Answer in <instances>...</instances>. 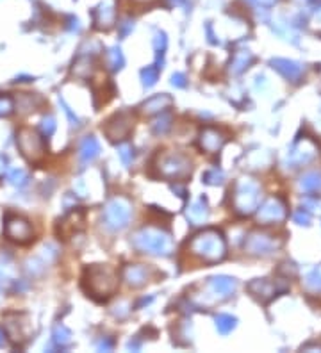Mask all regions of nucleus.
<instances>
[{"label": "nucleus", "mask_w": 321, "mask_h": 353, "mask_svg": "<svg viewBox=\"0 0 321 353\" xmlns=\"http://www.w3.org/2000/svg\"><path fill=\"white\" fill-rule=\"evenodd\" d=\"M82 287L86 289L91 298L95 300H107L111 298L118 289V275L113 267L102 266V264H95L90 266L84 273L82 278Z\"/></svg>", "instance_id": "obj_1"}, {"label": "nucleus", "mask_w": 321, "mask_h": 353, "mask_svg": "<svg viewBox=\"0 0 321 353\" xmlns=\"http://www.w3.org/2000/svg\"><path fill=\"white\" fill-rule=\"evenodd\" d=\"M132 245L145 254L170 255L173 252L172 235L157 226H143L132 235Z\"/></svg>", "instance_id": "obj_2"}, {"label": "nucleus", "mask_w": 321, "mask_h": 353, "mask_svg": "<svg viewBox=\"0 0 321 353\" xmlns=\"http://www.w3.org/2000/svg\"><path fill=\"white\" fill-rule=\"evenodd\" d=\"M190 250L191 254H195L196 257H200L205 263H218V261H222L225 257L227 245L220 232L209 228V231L196 234L191 239Z\"/></svg>", "instance_id": "obj_3"}, {"label": "nucleus", "mask_w": 321, "mask_h": 353, "mask_svg": "<svg viewBox=\"0 0 321 353\" xmlns=\"http://www.w3.org/2000/svg\"><path fill=\"white\" fill-rule=\"evenodd\" d=\"M43 134H40L38 131L31 127H23L18 131V138H16V143H18V148L22 152V155L27 159L29 163L38 164L43 161L47 154L45 148V140H43Z\"/></svg>", "instance_id": "obj_4"}, {"label": "nucleus", "mask_w": 321, "mask_h": 353, "mask_svg": "<svg viewBox=\"0 0 321 353\" xmlns=\"http://www.w3.org/2000/svg\"><path fill=\"white\" fill-rule=\"evenodd\" d=\"M132 216V204L125 196H114L104 209V223L109 231H123Z\"/></svg>", "instance_id": "obj_5"}, {"label": "nucleus", "mask_w": 321, "mask_h": 353, "mask_svg": "<svg viewBox=\"0 0 321 353\" xmlns=\"http://www.w3.org/2000/svg\"><path fill=\"white\" fill-rule=\"evenodd\" d=\"M232 204H234V211L237 214H252L259 205L257 182L250 181V179H241L234 187Z\"/></svg>", "instance_id": "obj_6"}, {"label": "nucleus", "mask_w": 321, "mask_h": 353, "mask_svg": "<svg viewBox=\"0 0 321 353\" xmlns=\"http://www.w3.org/2000/svg\"><path fill=\"white\" fill-rule=\"evenodd\" d=\"M157 168L159 173L166 179H185L191 175V161L179 152L159 155Z\"/></svg>", "instance_id": "obj_7"}, {"label": "nucleus", "mask_w": 321, "mask_h": 353, "mask_svg": "<svg viewBox=\"0 0 321 353\" xmlns=\"http://www.w3.org/2000/svg\"><path fill=\"white\" fill-rule=\"evenodd\" d=\"M4 235L16 245H27L34 237V231L29 220L18 214H8L4 222Z\"/></svg>", "instance_id": "obj_8"}, {"label": "nucleus", "mask_w": 321, "mask_h": 353, "mask_svg": "<svg viewBox=\"0 0 321 353\" xmlns=\"http://www.w3.org/2000/svg\"><path fill=\"white\" fill-rule=\"evenodd\" d=\"M132 122H134V120H132L131 113H125V111H123V113L114 114V116L109 118L107 123H105V136L111 141L125 140L132 131Z\"/></svg>", "instance_id": "obj_9"}, {"label": "nucleus", "mask_w": 321, "mask_h": 353, "mask_svg": "<svg viewBox=\"0 0 321 353\" xmlns=\"http://www.w3.org/2000/svg\"><path fill=\"white\" fill-rule=\"evenodd\" d=\"M25 316L23 314H8L4 317V328H5V335L10 337V341H13L14 344H20L23 341L27 339V323H23Z\"/></svg>", "instance_id": "obj_10"}, {"label": "nucleus", "mask_w": 321, "mask_h": 353, "mask_svg": "<svg viewBox=\"0 0 321 353\" xmlns=\"http://www.w3.org/2000/svg\"><path fill=\"white\" fill-rule=\"evenodd\" d=\"M285 216V211H284V205L279 202L277 198H270L263 207H259V213L257 218L259 222L268 225V223H275V222H281L282 218Z\"/></svg>", "instance_id": "obj_11"}, {"label": "nucleus", "mask_w": 321, "mask_h": 353, "mask_svg": "<svg viewBox=\"0 0 321 353\" xmlns=\"http://www.w3.org/2000/svg\"><path fill=\"white\" fill-rule=\"evenodd\" d=\"M223 143H225V136L222 134V131H218L214 127H207L202 136H200V146L202 150H205L207 154H214L218 150L222 148Z\"/></svg>", "instance_id": "obj_12"}, {"label": "nucleus", "mask_w": 321, "mask_h": 353, "mask_svg": "<svg viewBox=\"0 0 321 353\" xmlns=\"http://www.w3.org/2000/svg\"><path fill=\"white\" fill-rule=\"evenodd\" d=\"M273 239H270V235H261V234H252L248 237V241L244 243V248L248 250L250 254L253 255H268L272 254Z\"/></svg>", "instance_id": "obj_13"}, {"label": "nucleus", "mask_w": 321, "mask_h": 353, "mask_svg": "<svg viewBox=\"0 0 321 353\" xmlns=\"http://www.w3.org/2000/svg\"><path fill=\"white\" fill-rule=\"evenodd\" d=\"M207 285L211 293L216 294L220 300L229 298L235 291V280L234 278H229V276H214V278L209 280Z\"/></svg>", "instance_id": "obj_14"}, {"label": "nucleus", "mask_w": 321, "mask_h": 353, "mask_svg": "<svg viewBox=\"0 0 321 353\" xmlns=\"http://www.w3.org/2000/svg\"><path fill=\"white\" fill-rule=\"evenodd\" d=\"M150 272L145 266H140V264H134V266H127L123 270V278L127 280V284L132 285V287H140V285L146 284L149 280Z\"/></svg>", "instance_id": "obj_15"}, {"label": "nucleus", "mask_w": 321, "mask_h": 353, "mask_svg": "<svg viewBox=\"0 0 321 353\" xmlns=\"http://www.w3.org/2000/svg\"><path fill=\"white\" fill-rule=\"evenodd\" d=\"M84 225V214L79 213V211H73L68 216L64 218L63 222L59 223V234L63 235L64 239H68L73 232H77L79 226Z\"/></svg>", "instance_id": "obj_16"}, {"label": "nucleus", "mask_w": 321, "mask_h": 353, "mask_svg": "<svg viewBox=\"0 0 321 353\" xmlns=\"http://www.w3.org/2000/svg\"><path fill=\"white\" fill-rule=\"evenodd\" d=\"M272 64H273V68L279 70L284 77H287L293 82L298 81L300 75L303 73V68L300 66V64L293 63V61H287V59H273Z\"/></svg>", "instance_id": "obj_17"}, {"label": "nucleus", "mask_w": 321, "mask_h": 353, "mask_svg": "<svg viewBox=\"0 0 321 353\" xmlns=\"http://www.w3.org/2000/svg\"><path fill=\"white\" fill-rule=\"evenodd\" d=\"M99 154H100V145L95 138L90 136L82 141V145H81V161L82 163L86 164V163H91V161H95V159L99 157Z\"/></svg>", "instance_id": "obj_18"}, {"label": "nucleus", "mask_w": 321, "mask_h": 353, "mask_svg": "<svg viewBox=\"0 0 321 353\" xmlns=\"http://www.w3.org/2000/svg\"><path fill=\"white\" fill-rule=\"evenodd\" d=\"M207 216L209 209L204 200H198V202H195L191 207H188V220H190L193 225H202V223L207 220Z\"/></svg>", "instance_id": "obj_19"}, {"label": "nucleus", "mask_w": 321, "mask_h": 353, "mask_svg": "<svg viewBox=\"0 0 321 353\" xmlns=\"http://www.w3.org/2000/svg\"><path fill=\"white\" fill-rule=\"evenodd\" d=\"M172 105V99L168 95H157V96H152L149 102L143 104V111L146 114H155V113H163L164 109L170 107Z\"/></svg>", "instance_id": "obj_20"}, {"label": "nucleus", "mask_w": 321, "mask_h": 353, "mask_svg": "<svg viewBox=\"0 0 321 353\" xmlns=\"http://www.w3.org/2000/svg\"><path fill=\"white\" fill-rule=\"evenodd\" d=\"M253 61V55L250 54L248 50H241V52H235L234 57L231 61V72L232 73H241L243 70L248 68V64Z\"/></svg>", "instance_id": "obj_21"}, {"label": "nucleus", "mask_w": 321, "mask_h": 353, "mask_svg": "<svg viewBox=\"0 0 321 353\" xmlns=\"http://www.w3.org/2000/svg\"><path fill=\"white\" fill-rule=\"evenodd\" d=\"M113 20H114V13L111 8L104 5V8L97 10L95 22H97V27L99 29H109L111 25H113Z\"/></svg>", "instance_id": "obj_22"}, {"label": "nucleus", "mask_w": 321, "mask_h": 353, "mask_svg": "<svg viewBox=\"0 0 321 353\" xmlns=\"http://www.w3.org/2000/svg\"><path fill=\"white\" fill-rule=\"evenodd\" d=\"M302 187L305 191H318L321 189V173L312 172L302 179Z\"/></svg>", "instance_id": "obj_23"}, {"label": "nucleus", "mask_w": 321, "mask_h": 353, "mask_svg": "<svg viewBox=\"0 0 321 353\" xmlns=\"http://www.w3.org/2000/svg\"><path fill=\"white\" fill-rule=\"evenodd\" d=\"M8 181H10V184H13V186L22 187L27 184L29 175L25 170H18V168H14V170H10V173H8Z\"/></svg>", "instance_id": "obj_24"}, {"label": "nucleus", "mask_w": 321, "mask_h": 353, "mask_svg": "<svg viewBox=\"0 0 321 353\" xmlns=\"http://www.w3.org/2000/svg\"><path fill=\"white\" fill-rule=\"evenodd\" d=\"M234 326L235 319L232 316H229V314H220L216 317V328L220 334H229V332L234 330Z\"/></svg>", "instance_id": "obj_25"}, {"label": "nucleus", "mask_w": 321, "mask_h": 353, "mask_svg": "<svg viewBox=\"0 0 321 353\" xmlns=\"http://www.w3.org/2000/svg\"><path fill=\"white\" fill-rule=\"evenodd\" d=\"M123 54H122V50L118 49V47H114V49H111L107 52V64H109V68L111 70H120L123 66Z\"/></svg>", "instance_id": "obj_26"}, {"label": "nucleus", "mask_w": 321, "mask_h": 353, "mask_svg": "<svg viewBox=\"0 0 321 353\" xmlns=\"http://www.w3.org/2000/svg\"><path fill=\"white\" fill-rule=\"evenodd\" d=\"M73 73L77 75V77H88L91 73V59L90 57H79L77 63L73 64Z\"/></svg>", "instance_id": "obj_27"}, {"label": "nucleus", "mask_w": 321, "mask_h": 353, "mask_svg": "<svg viewBox=\"0 0 321 353\" xmlns=\"http://www.w3.org/2000/svg\"><path fill=\"white\" fill-rule=\"evenodd\" d=\"M52 341H54L57 346H64V344H68L70 341H72V334H70V330L66 326L57 325L54 328V339Z\"/></svg>", "instance_id": "obj_28"}, {"label": "nucleus", "mask_w": 321, "mask_h": 353, "mask_svg": "<svg viewBox=\"0 0 321 353\" xmlns=\"http://www.w3.org/2000/svg\"><path fill=\"white\" fill-rule=\"evenodd\" d=\"M305 285H307L311 291H314V293L321 291V267H316L314 272L309 273L307 280H305Z\"/></svg>", "instance_id": "obj_29"}, {"label": "nucleus", "mask_w": 321, "mask_h": 353, "mask_svg": "<svg viewBox=\"0 0 321 353\" xmlns=\"http://www.w3.org/2000/svg\"><path fill=\"white\" fill-rule=\"evenodd\" d=\"M14 102L11 96L0 95V116H8V114L13 113Z\"/></svg>", "instance_id": "obj_30"}, {"label": "nucleus", "mask_w": 321, "mask_h": 353, "mask_svg": "<svg viewBox=\"0 0 321 353\" xmlns=\"http://www.w3.org/2000/svg\"><path fill=\"white\" fill-rule=\"evenodd\" d=\"M157 75H159L157 68H146V70H143V72H141V79H143V84H145L146 88L154 86L155 81H157Z\"/></svg>", "instance_id": "obj_31"}, {"label": "nucleus", "mask_w": 321, "mask_h": 353, "mask_svg": "<svg viewBox=\"0 0 321 353\" xmlns=\"http://www.w3.org/2000/svg\"><path fill=\"white\" fill-rule=\"evenodd\" d=\"M55 131V120L52 116H45L43 118V122H41V134L45 138L52 136Z\"/></svg>", "instance_id": "obj_32"}, {"label": "nucleus", "mask_w": 321, "mask_h": 353, "mask_svg": "<svg viewBox=\"0 0 321 353\" xmlns=\"http://www.w3.org/2000/svg\"><path fill=\"white\" fill-rule=\"evenodd\" d=\"M204 181L207 182V184H213V186H216V184H222L223 173L220 172L218 168H214V170H209V172L204 175Z\"/></svg>", "instance_id": "obj_33"}, {"label": "nucleus", "mask_w": 321, "mask_h": 353, "mask_svg": "<svg viewBox=\"0 0 321 353\" xmlns=\"http://www.w3.org/2000/svg\"><path fill=\"white\" fill-rule=\"evenodd\" d=\"M120 157H122V161L125 164H131L132 159H134V150H132V146L129 145L120 146Z\"/></svg>", "instance_id": "obj_34"}, {"label": "nucleus", "mask_w": 321, "mask_h": 353, "mask_svg": "<svg viewBox=\"0 0 321 353\" xmlns=\"http://www.w3.org/2000/svg\"><path fill=\"white\" fill-rule=\"evenodd\" d=\"M170 118L168 116H163V118H159L157 122L154 123V132L155 134H164V132L168 131V129H170Z\"/></svg>", "instance_id": "obj_35"}, {"label": "nucleus", "mask_w": 321, "mask_h": 353, "mask_svg": "<svg viewBox=\"0 0 321 353\" xmlns=\"http://www.w3.org/2000/svg\"><path fill=\"white\" fill-rule=\"evenodd\" d=\"M172 82H173V86H177V88H184L185 86V79H184V75H181V73L173 75Z\"/></svg>", "instance_id": "obj_36"}, {"label": "nucleus", "mask_w": 321, "mask_h": 353, "mask_svg": "<svg viewBox=\"0 0 321 353\" xmlns=\"http://www.w3.org/2000/svg\"><path fill=\"white\" fill-rule=\"evenodd\" d=\"M296 220H298V222L300 223H309V216H307V214H305V213H298V214H296Z\"/></svg>", "instance_id": "obj_37"}, {"label": "nucleus", "mask_w": 321, "mask_h": 353, "mask_svg": "<svg viewBox=\"0 0 321 353\" xmlns=\"http://www.w3.org/2000/svg\"><path fill=\"white\" fill-rule=\"evenodd\" d=\"M4 172H5V161L4 157H0V176L4 175Z\"/></svg>", "instance_id": "obj_38"}, {"label": "nucleus", "mask_w": 321, "mask_h": 353, "mask_svg": "<svg viewBox=\"0 0 321 353\" xmlns=\"http://www.w3.org/2000/svg\"><path fill=\"white\" fill-rule=\"evenodd\" d=\"M5 344V332H0V346Z\"/></svg>", "instance_id": "obj_39"}]
</instances>
